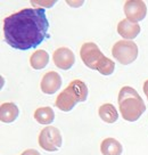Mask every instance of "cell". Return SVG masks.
<instances>
[{
    "label": "cell",
    "mask_w": 148,
    "mask_h": 155,
    "mask_svg": "<svg viewBox=\"0 0 148 155\" xmlns=\"http://www.w3.org/2000/svg\"><path fill=\"white\" fill-rule=\"evenodd\" d=\"M49 22L41 7L24 8L4 19V37L10 47L18 50L35 48L47 38Z\"/></svg>",
    "instance_id": "obj_1"
},
{
    "label": "cell",
    "mask_w": 148,
    "mask_h": 155,
    "mask_svg": "<svg viewBox=\"0 0 148 155\" xmlns=\"http://www.w3.org/2000/svg\"><path fill=\"white\" fill-rule=\"evenodd\" d=\"M48 63H49V54L43 49L35 50L30 57V64L34 70H42L47 66Z\"/></svg>",
    "instance_id": "obj_14"
},
{
    "label": "cell",
    "mask_w": 148,
    "mask_h": 155,
    "mask_svg": "<svg viewBox=\"0 0 148 155\" xmlns=\"http://www.w3.org/2000/svg\"><path fill=\"white\" fill-rule=\"evenodd\" d=\"M21 155H41L37 150H24Z\"/></svg>",
    "instance_id": "obj_17"
},
{
    "label": "cell",
    "mask_w": 148,
    "mask_h": 155,
    "mask_svg": "<svg viewBox=\"0 0 148 155\" xmlns=\"http://www.w3.org/2000/svg\"><path fill=\"white\" fill-rule=\"evenodd\" d=\"M143 92H145V95H146V97H147L148 99V80L145 81V83H143Z\"/></svg>",
    "instance_id": "obj_18"
},
{
    "label": "cell",
    "mask_w": 148,
    "mask_h": 155,
    "mask_svg": "<svg viewBox=\"0 0 148 155\" xmlns=\"http://www.w3.org/2000/svg\"><path fill=\"white\" fill-rule=\"evenodd\" d=\"M119 110L121 115L128 122L137 121L146 111V105L138 91L132 87L125 86L119 92Z\"/></svg>",
    "instance_id": "obj_2"
},
{
    "label": "cell",
    "mask_w": 148,
    "mask_h": 155,
    "mask_svg": "<svg viewBox=\"0 0 148 155\" xmlns=\"http://www.w3.org/2000/svg\"><path fill=\"white\" fill-rule=\"evenodd\" d=\"M38 141L42 150L47 152H56L62 146V134L56 127L48 126L41 130Z\"/></svg>",
    "instance_id": "obj_6"
},
{
    "label": "cell",
    "mask_w": 148,
    "mask_h": 155,
    "mask_svg": "<svg viewBox=\"0 0 148 155\" xmlns=\"http://www.w3.org/2000/svg\"><path fill=\"white\" fill-rule=\"evenodd\" d=\"M61 86H62V77L55 71H49L46 73L40 83L41 91L46 95H53L57 92Z\"/></svg>",
    "instance_id": "obj_9"
},
{
    "label": "cell",
    "mask_w": 148,
    "mask_h": 155,
    "mask_svg": "<svg viewBox=\"0 0 148 155\" xmlns=\"http://www.w3.org/2000/svg\"><path fill=\"white\" fill-rule=\"evenodd\" d=\"M140 26L138 23H133L129 19H122L117 24V33L125 40H133L140 33Z\"/></svg>",
    "instance_id": "obj_10"
},
{
    "label": "cell",
    "mask_w": 148,
    "mask_h": 155,
    "mask_svg": "<svg viewBox=\"0 0 148 155\" xmlns=\"http://www.w3.org/2000/svg\"><path fill=\"white\" fill-rule=\"evenodd\" d=\"M54 64L61 70H70L75 63V56L74 53L70 48L66 47H61L56 49L53 54Z\"/></svg>",
    "instance_id": "obj_8"
},
{
    "label": "cell",
    "mask_w": 148,
    "mask_h": 155,
    "mask_svg": "<svg viewBox=\"0 0 148 155\" xmlns=\"http://www.w3.org/2000/svg\"><path fill=\"white\" fill-rule=\"evenodd\" d=\"M80 57L83 64L91 70H96L103 75H110L114 72V62L100 51L95 42H86L80 49Z\"/></svg>",
    "instance_id": "obj_3"
},
{
    "label": "cell",
    "mask_w": 148,
    "mask_h": 155,
    "mask_svg": "<svg viewBox=\"0 0 148 155\" xmlns=\"http://www.w3.org/2000/svg\"><path fill=\"white\" fill-rule=\"evenodd\" d=\"M31 4L34 6V8H37V6H46V7H51L53 5H55V1H53V2H47V1H43V2H39V1H31Z\"/></svg>",
    "instance_id": "obj_16"
},
{
    "label": "cell",
    "mask_w": 148,
    "mask_h": 155,
    "mask_svg": "<svg viewBox=\"0 0 148 155\" xmlns=\"http://www.w3.org/2000/svg\"><path fill=\"white\" fill-rule=\"evenodd\" d=\"M112 55L119 63L129 65L138 57V46L132 40H120L112 47Z\"/></svg>",
    "instance_id": "obj_5"
},
{
    "label": "cell",
    "mask_w": 148,
    "mask_h": 155,
    "mask_svg": "<svg viewBox=\"0 0 148 155\" xmlns=\"http://www.w3.org/2000/svg\"><path fill=\"white\" fill-rule=\"evenodd\" d=\"M124 14L127 19L138 23L146 17L147 6L141 0H128L124 4Z\"/></svg>",
    "instance_id": "obj_7"
},
{
    "label": "cell",
    "mask_w": 148,
    "mask_h": 155,
    "mask_svg": "<svg viewBox=\"0 0 148 155\" xmlns=\"http://www.w3.org/2000/svg\"><path fill=\"white\" fill-rule=\"evenodd\" d=\"M88 97V87L81 80H73L56 98L55 105L63 112L72 111L77 103H83Z\"/></svg>",
    "instance_id": "obj_4"
},
{
    "label": "cell",
    "mask_w": 148,
    "mask_h": 155,
    "mask_svg": "<svg viewBox=\"0 0 148 155\" xmlns=\"http://www.w3.org/2000/svg\"><path fill=\"white\" fill-rule=\"evenodd\" d=\"M98 114H99V117L106 123H114L119 119V113L116 111V108L113 104H110V103L103 104L98 108Z\"/></svg>",
    "instance_id": "obj_13"
},
{
    "label": "cell",
    "mask_w": 148,
    "mask_h": 155,
    "mask_svg": "<svg viewBox=\"0 0 148 155\" xmlns=\"http://www.w3.org/2000/svg\"><path fill=\"white\" fill-rule=\"evenodd\" d=\"M100 152L103 155H121L123 147L114 138H105L100 144Z\"/></svg>",
    "instance_id": "obj_12"
},
{
    "label": "cell",
    "mask_w": 148,
    "mask_h": 155,
    "mask_svg": "<svg viewBox=\"0 0 148 155\" xmlns=\"http://www.w3.org/2000/svg\"><path fill=\"white\" fill-rule=\"evenodd\" d=\"M19 115V110L14 103H4L0 106V120L4 123L14 122Z\"/></svg>",
    "instance_id": "obj_11"
},
{
    "label": "cell",
    "mask_w": 148,
    "mask_h": 155,
    "mask_svg": "<svg viewBox=\"0 0 148 155\" xmlns=\"http://www.w3.org/2000/svg\"><path fill=\"white\" fill-rule=\"evenodd\" d=\"M34 120L40 124H50L55 120V113L49 106L39 107L34 112Z\"/></svg>",
    "instance_id": "obj_15"
}]
</instances>
